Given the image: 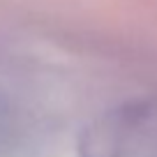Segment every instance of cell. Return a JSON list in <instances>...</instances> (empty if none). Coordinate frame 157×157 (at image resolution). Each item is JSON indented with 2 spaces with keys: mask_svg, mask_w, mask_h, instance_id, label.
Wrapping results in <instances>:
<instances>
[{
  "mask_svg": "<svg viewBox=\"0 0 157 157\" xmlns=\"http://www.w3.org/2000/svg\"><path fill=\"white\" fill-rule=\"evenodd\" d=\"M78 157H157V95L97 116L78 136Z\"/></svg>",
  "mask_w": 157,
  "mask_h": 157,
  "instance_id": "6da1fadb",
  "label": "cell"
}]
</instances>
